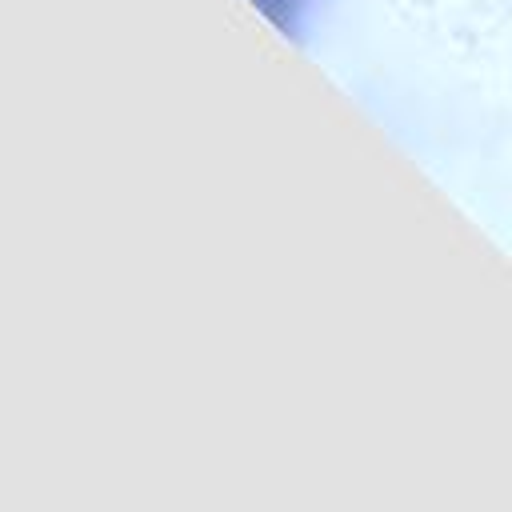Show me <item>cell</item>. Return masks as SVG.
<instances>
[{"label":"cell","instance_id":"obj_1","mask_svg":"<svg viewBox=\"0 0 512 512\" xmlns=\"http://www.w3.org/2000/svg\"><path fill=\"white\" fill-rule=\"evenodd\" d=\"M284 32H292V36H304V28H308V16L316 12V0H256Z\"/></svg>","mask_w":512,"mask_h":512}]
</instances>
